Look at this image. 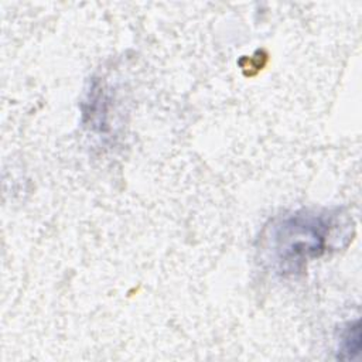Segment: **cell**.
<instances>
[{"instance_id": "obj_1", "label": "cell", "mask_w": 362, "mask_h": 362, "mask_svg": "<svg viewBox=\"0 0 362 362\" xmlns=\"http://www.w3.org/2000/svg\"><path fill=\"white\" fill-rule=\"evenodd\" d=\"M352 222L334 209H298L272 219L259 238L266 267L279 276L303 273L311 260L352 239Z\"/></svg>"}, {"instance_id": "obj_2", "label": "cell", "mask_w": 362, "mask_h": 362, "mask_svg": "<svg viewBox=\"0 0 362 362\" xmlns=\"http://www.w3.org/2000/svg\"><path fill=\"white\" fill-rule=\"evenodd\" d=\"M361 351V325L359 320L346 322L341 332L337 346V358L342 361H352L359 355Z\"/></svg>"}]
</instances>
